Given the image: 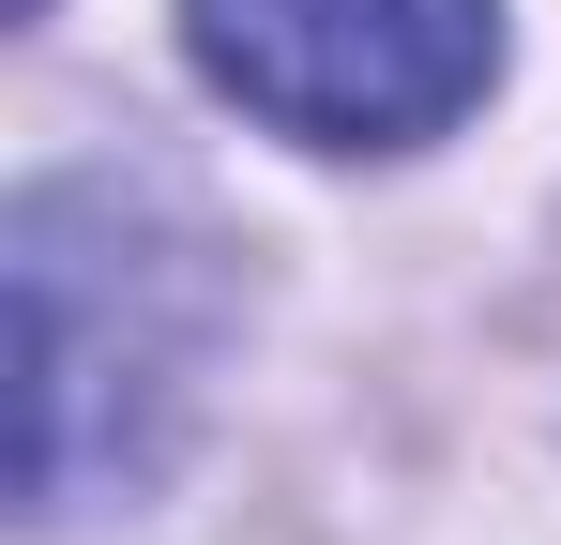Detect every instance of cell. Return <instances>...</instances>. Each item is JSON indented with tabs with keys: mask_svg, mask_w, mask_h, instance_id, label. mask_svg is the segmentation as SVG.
I'll return each instance as SVG.
<instances>
[{
	"mask_svg": "<svg viewBox=\"0 0 561 545\" xmlns=\"http://www.w3.org/2000/svg\"><path fill=\"white\" fill-rule=\"evenodd\" d=\"M197 77L304 152H410L485 106L501 0H183Z\"/></svg>",
	"mask_w": 561,
	"mask_h": 545,
	"instance_id": "cell-1",
	"label": "cell"
}]
</instances>
